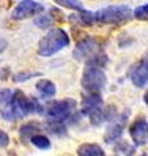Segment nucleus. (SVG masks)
Masks as SVG:
<instances>
[{
	"label": "nucleus",
	"mask_w": 148,
	"mask_h": 156,
	"mask_svg": "<svg viewBox=\"0 0 148 156\" xmlns=\"http://www.w3.org/2000/svg\"><path fill=\"white\" fill-rule=\"evenodd\" d=\"M70 43L68 33L64 31L62 29H52L44 35L38 44V53L41 56L48 57L61 51Z\"/></svg>",
	"instance_id": "7ed1b4c3"
},
{
	"label": "nucleus",
	"mask_w": 148,
	"mask_h": 156,
	"mask_svg": "<svg viewBox=\"0 0 148 156\" xmlns=\"http://www.w3.org/2000/svg\"><path fill=\"white\" fill-rule=\"evenodd\" d=\"M103 107V99L100 92H87V95L82 99L81 113L85 116H90L92 112Z\"/></svg>",
	"instance_id": "1a4fd4ad"
},
{
	"label": "nucleus",
	"mask_w": 148,
	"mask_h": 156,
	"mask_svg": "<svg viewBox=\"0 0 148 156\" xmlns=\"http://www.w3.org/2000/svg\"><path fill=\"white\" fill-rule=\"evenodd\" d=\"M140 156H147V154H142V155H140Z\"/></svg>",
	"instance_id": "c756f323"
},
{
	"label": "nucleus",
	"mask_w": 148,
	"mask_h": 156,
	"mask_svg": "<svg viewBox=\"0 0 148 156\" xmlns=\"http://www.w3.org/2000/svg\"><path fill=\"white\" fill-rule=\"evenodd\" d=\"M129 76H130L132 85L139 87V89L144 87L148 83V70L142 61H138L136 64H134L131 66Z\"/></svg>",
	"instance_id": "9b49d317"
},
{
	"label": "nucleus",
	"mask_w": 148,
	"mask_h": 156,
	"mask_svg": "<svg viewBox=\"0 0 148 156\" xmlns=\"http://www.w3.org/2000/svg\"><path fill=\"white\" fill-rule=\"evenodd\" d=\"M9 143V136L7 133H4L3 130H0V147H5Z\"/></svg>",
	"instance_id": "393cba45"
},
{
	"label": "nucleus",
	"mask_w": 148,
	"mask_h": 156,
	"mask_svg": "<svg viewBox=\"0 0 148 156\" xmlns=\"http://www.w3.org/2000/svg\"><path fill=\"white\" fill-rule=\"evenodd\" d=\"M44 11V7L41 3L34 0H22L14 7L12 12L13 20H26L34 16H38Z\"/></svg>",
	"instance_id": "0eeeda50"
},
{
	"label": "nucleus",
	"mask_w": 148,
	"mask_h": 156,
	"mask_svg": "<svg viewBox=\"0 0 148 156\" xmlns=\"http://www.w3.org/2000/svg\"><path fill=\"white\" fill-rule=\"evenodd\" d=\"M41 76H42L41 72H19L13 76V81L14 82H26L30 80V78L41 77Z\"/></svg>",
	"instance_id": "6ab92c4d"
},
{
	"label": "nucleus",
	"mask_w": 148,
	"mask_h": 156,
	"mask_svg": "<svg viewBox=\"0 0 148 156\" xmlns=\"http://www.w3.org/2000/svg\"><path fill=\"white\" fill-rule=\"evenodd\" d=\"M57 5H61L64 8L73 9V11H82L83 4L81 0H53Z\"/></svg>",
	"instance_id": "a211bd4d"
},
{
	"label": "nucleus",
	"mask_w": 148,
	"mask_h": 156,
	"mask_svg": "<svg viewBox=\"0 0 148 156\" xmlns=\"http://www.w3.org/2000/svg\"><path fill=\"white\" fill-rule=\"evenodd\" d=\"M134 17L132 11L127 5H109L95 12L96 23L103 25H121Z\"/></svg>",
	"instance_id": "20e7f679"
},
{
	"label": "nucleus",
	"mask_w": 148,
	"mask_h": 156,
	"mask_svg": "<svg viewBox=\"0 0 148 156\" xmlns=\"http://www.w3.org/2000/svg\"><path fill=\"white\" fill-rule=\"evenodd\" d=\"M7 48V42L4 39H0V53H3Z\"/></svg>",
	"instance_id": "bb28decb"
},
{
	"label": "nucleus",
	"mask_w": 148,
	"mask_h": 156,
	"mask_svg": "<svg viewBox=\"0 0 148 156\" xmlns=\"http://www.w3.org/2000/svg\"><path fill=\"white\" fill-rule=\"evenodd\" d=\"M78 156H105V152L99 144L85 143L81 144L77 150Z\"/></svg>",
	"instance_id": "4468645a"
},
{
	"label": "nucleus",
	"mask_w": 148,
	"mask_h": 156,
	"mask_svg": "<svg viewBox=\"0 0 148 156\" xmlns=\"http://www.w3.org/2000/svg\"><path fill=\"white\" fill-rule=\"evenodd\" d=\"M142 62H143V64H144V66L147 68V70H148V51L146 52V55L144 56H143V58H142V60H140Z\"/></svg>",
	"instance_id": "cd10ccee"
},
{
	"label": "nucleus",
	"mask_w": 148,
	"mask_h": 156,
	"mask_svg": "<svg viewBox=\"0 0 148 156\" xmlns=\"http://www.w3.org/2000/svg\"><path fill=\"white\" fill-rule=\"evenodd\" d=\"M30 113H44V108L41 101L35 98H27L22 91L17 90L12 94L11 101L3 111V119L13 121L16 119H23Z\"/></svg>",
	"instance_id": "f257e3e1"
},
{
	"label": "nucleus",
	"mask_w": 148,
	"mask_h": 156,
	"mask_svg": "<svg viewBox=\"0 0 148 156\" xmlns=\"http://www.w3.org/2000/svg\"><path fill=\"white\" fill-rule=\"evenodd\" d=\"M39 131H42V125L35 122V121H30V122L23 124L19 128V136H21V139L26 140L30 139L33 135L39 134Z\"/></svg>",
	"instance_id": "2eb2a0df"
},
{
	"label": "nucleus",
	"mask_w": 148,
	"mask_h": 156,
	"mask_svg": "<svg viewBox=\"0 0 148 156\" xmlns=\"http://www.w3.org/2000/svg\"><path fill=\"white\" fill-rule=\"evenodd\" d=\"M8 76H9V69L8 68H2V69H0V80H5Z\"/></svg>",
	"instance_id": "a878e982"
},
{
	"label": "nucleus",
	"mask_w": 148,
	"mask_h": 156,
	"mask_svg": "<svg viewBox=\"0 0 148 156\" xmlns=\"http://www.w3.org/2000/svg\"><path fill=\"white\" fill-rule=\"evenodd\" d=\"M129 133L135 146L146 144L148 142V122L143 117H139L130 125Z\"/></svg>",
	"instance_id": "6e6552de"
},
{
	"label": "nucleus",
	"mask_w": 148,
	"mask_h": 156,
	"mask_svg": "<svg viewBox=\"0 0 148 156\" xmlns=\"http://www.w3.org/2000/svg\"><path fill=\"white\" fill-rule=\"evenodd\" d=\"M73 57L78 61H86L87 64L100 68L105 66L108 61L105 52L101 50L100 43L87 35L77 42V46L73 51Z\"/></svg>",
	"instance_id": "f03ea898"
},
{
	"label": "nucleus",
	"mask_w": 148,
	"mask_h": 156,
	"mask_svg": "<svg viewBox=\"0 0 148 156\" xmlns=\"http://www.w3.org/2000/svg\"><path fill=\"white\" fill-rule=\"evenodd\" d=\"M69 22H70L73 26H78V27L92 26V25L96 23L95 13L90 12V11H86V9H82V11H79V13L70 14V16H69Z\"/></svg>",
	"instance_id": "f8f14e48"
},
{
	"label": "nucleus",
	"mask_w": 148,
	"mask_h": 156,
	"mask_svg": "<svg viewBox=\"0 0 148 156\" xmlns=\"http://www.w3.org/2000/svg\"><path fill=\"white\" fill-rule=\"evenodd\" d=\"M107 76L100 66L87 64L82 74V87L86 92H100L105 87Z\"/></svg>",
	"instance_id": "423d86ee"
},
{
	"label": "nucleus",
	"mask_w": 148,
	"mask_h": 156,
	"mask_svg": "<svg viewBox=\"0 0 148 156\" xmlns=\"http://www.w3.org/2000/svg\"><path fill=\"white\" fill-rule=\"evenodd\" d=\"M126 119H127V113H123L120 119H115L112 121V125L108 128L107 133L104 135V139L107 143H113L120 139V136L122 135L123 128H125Z\"/></svg>",
	"instance_id": "9d476101"
},
{
	"label": "nucleus",
	"mask_w": 148,
	"mask_h": 156,
	"mask_svg": "<svg viewBox=\"0 0 148 156\" xmlns=\"http://www.w3.org/2000/svg\"><path fill=\"white\" fill-rule=\"evenodd\" d=\"M76 108H77V101L72 99V98H66V99L49 103L46 107V109H44V115H46L48 121L65 122L68 119H70L73 116V112Z\"/></svg>",
	"instance_id": "39448f33"
},
{
	"label": "nucleus",
	"mask_w": 148,
	"mask_h": 156,
	"mask_svg": "<svg viewBox=\"0 0 148 156\" xmlns=\"http://www.w3.org/2000/svg\"><path fill=\"white\" fill-rule=\"evenodd\" d=\"M37 90L43 99H49L56 95V86L49 80H41L37 83Z\"/></svg>",
	"instance_id": "ddd939ff"
},
{
	"label": "nucleus",
	"mask_w": 148,
	"mask_h": 156,
	"mask_svg": "<svg viewBox=\"0 0 148 156\" xmlns=\"http://www.w3.org/2000/svg\"><path fill=\"white\" fill-rule=\"evenodd\" d=\"M143 99H144V103L148 105V91H147L146 94H144V98H143Z\"/></svg>",
	"instance_id": "c85d7f7f"
},
{
	"label": "nucleus",
	"mask_w": 148,
	"mask_h": 156,
	"mask_svg": "<svg viewBox=\"0 0 148 156\" xmlns=\"http://www.w3.org/2000/svg\"><path fill=\"white\" fill-rule=\"evenodd\" d=\"M13 92L8 89H2L0 90V104H8L12 99Z\"/></svg>",
	"instance_id": "b1692460"
},
{
	"label": "nucleus",
	"mask_w": 148,
	"mask_h": 156,
	"mask_svg": "<svg viewBox=\"0 0 148 156\" xmlns=\"http://www.w3.org/2000/svg\"><path fill=\"white\" fill-rule=\"evenodd\" d=\"M30 140H31V143L35 146V147L41 148V150H48L49 147H51V142H49V139L47 138L46 135L35 134V135L31 136Z\"/></svg>",
	"instance_id": "f3484780"
},
{
	"label": "nucleus",
	"mask_w": 148,
	"mask_h": 156,
	"mask_svg": "<svg viewBox=\"0 0 148 156\" xmlns=\"http://www.w3.org/2000/svg\"><path fill=\"white\" fill-rule=\"evenodd\" d=\"M116 151L117 152H120L122 155H125V156H131L132 154H134V151H135V147L134 146H130L127 142H118L116 144Z\"/></svg>",
	"instance_id": "412c9836"
},
{
	"label": "nucleus",
	"mask_w": 148,
	"mask_h": 156,
	"mask_svg": "<svg viewBox=\"0 0 148 156\" xmlns=\"http://www.w3.org/2000/svg\"><path fill=\"white\" fill-rule=\"evenodd\" d=\"M49 16H51V18L53 20V22L61 23V22L65 21V16H64V13L57 8H52L51 11H49Z\"/></svg>",
	"instance_id": "5701e85b"
},
{
	"label": "nucleus",
	"mask_w": 148,
	"mask_h": 156,
	"mask_svg": "<svg viewBox=\"0 0 148 156\" xmlns=\"http://www.w3.org/2000/svg\"><path fill=\"white\" fill-rule=\"evenodd\" d=\"M46 128L48 129L49 133H52L53 135H57V136H62L68 133L65 124L58 122V121H47Z\"/></svg>",
	"instance_id": "dca6fc26"
},
{
	"label": "nucleus",
	"mask_w": 148,
	"mask_h": 156,
	"mask_svg": "<svg viewBox=\"0 0 148 156\" xmlns=\"http://www.w3.org/2000/svg\"><path fill=\"white\" fill-rule=\"evenodd\" d=\"M132 16L136 20H140V21H147L148 20V3L135 8V11L132 12Z\"/></svg>",
	"instance_id": "4be33fe9"
},
{
	"label": "nucleus",
	"mask_w": 148,
	"mask_h": 156,
	"mask_svg": "<svg viewBox=\"0 0 148 156\" xmlns=\"http://www.w3.org/2000/svg\"><path fill=\"white\" fill-rule=\"evenodd\" d=\"M34 23H35L38 27H41V29H48V27L52 26L53 20L51 18L49 14H43V16H39L38 14L37 18L34 20Z\"/></svg>",
	"instance_id": "aec40b11"
}]
</instances>
